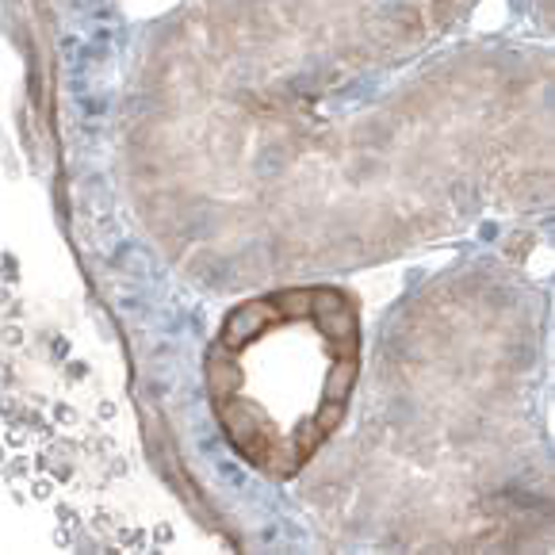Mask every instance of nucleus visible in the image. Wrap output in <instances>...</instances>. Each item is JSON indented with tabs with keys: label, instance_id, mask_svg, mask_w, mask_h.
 Listing matches in <instances>:
<instances>
[{
	"label": "nucleus",
	"instance_id": "f257e3e1",
	"mask_svg": "<svg viewBox=\"0 0 555 555\" xmlns=\"http://www.w3.org/2000/svg\"><path fill=\"white\" fill-rule=\"evenodd\" d=\"M360 372V314L337 287H287L227 314L207 352L211 406L230 449L292 479L341 425Z\"/></svg>",
	"mask_w": 555,
	"mask_h": 555
}]
</instances>
